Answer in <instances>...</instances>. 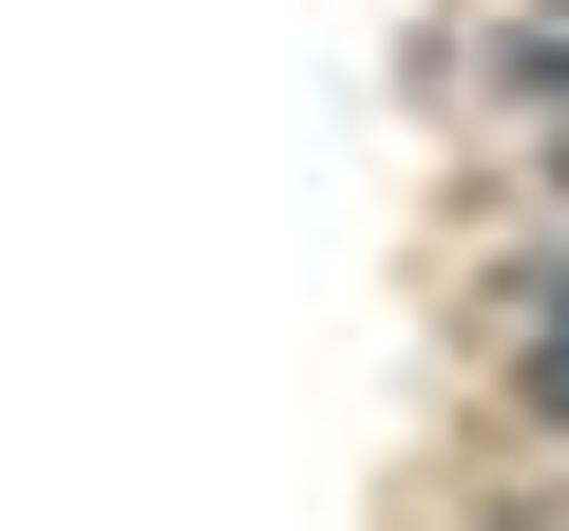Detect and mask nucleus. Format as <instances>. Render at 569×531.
Instances as JSON below:
<instances>
[{
    "label": "nucleus",
    "instance_id": "f257e3e1",
    "mask_svg": "<svg viewBox=\"0 0 569 531\" xmlns=\"http://www.w3.org/2000/svg\"><path fill=\"white\" fill-rule=\"evenodd\" d=\"M531 418H569V342H531Z\"/></svg>",
    "mask_w": 569,
    "mask_h": 531
}]
</instances>
